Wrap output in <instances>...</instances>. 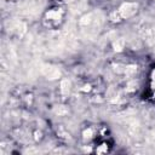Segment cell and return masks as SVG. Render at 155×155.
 <instances>
[{"label":"cell","instance_id":"1","mask_svg":"<svg viewBox=\"0 0 155 155\" xmlns=\"http://www.w3.org/2000/svg\"><path fill=\"white\" fill-rule=\"evenodd\" d=\"M61 86H62V92L63 93H68V91H69V81L68 80H63L62 81V84H61Z\"/></svg>","mask_w":155,"mask_h":155}]
</instances>
